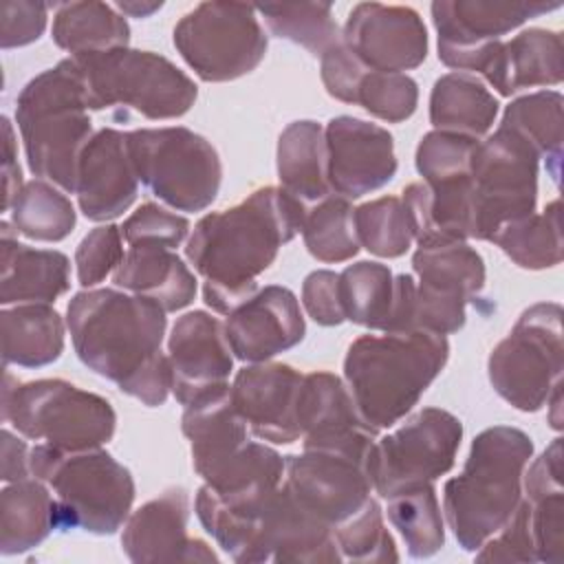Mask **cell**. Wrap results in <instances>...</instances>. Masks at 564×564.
Instances as JSON below:
<instances>
[{
  "label": "cell",
  "instance_id": "6da1fadb",
  "mask_svg": "<svg viewBox=\"0 0 564 564\" xmlns=\"http://www.w3.org/2000/svg\"><path fill=\"white\" fill-rule=\"evenodd\" d=\"M306 207L282 187H260L242 203L203 216L185 245V258L205 278V304L229 315L258 291V275L282 245L302 231Z\"/></svg>",
  "mask_w": 564,
  "mask_h": 564
},
{
  "label": "cell",
  "instance_id": "7a4b0ae2",
  "mask_svg": "<svg viewBox=\"0 0 564 564\" xmlns=\"http://www.w3.org/2000/svg\"><path fill=\"white\" fill-rule=\"evenodd\" d=\"M165 326L156 302L117 289L79 291L66 308L79 361L148 408L163 405L172 392L170 359L161 350Z\"/></svg>",
  "mask_w": 564,
  "mask_h": 564
},
{
  "label": "cell",
  "instance_id": "3957f363",
  "mask_svg": "<svg viewBox=\"0 0 564 564\" xmlns=\"http://www.w3.org/2000/svg\"><path fill=\"white\" fill-rule=\"evenodd\" d=\"M449 357L445 335L401 330L357 337L344 357V381L361 419L392 427L419 403Z\"/></svg>",
  "mask_w": 564,
  "mask_h": 564
},
{
  "label": "cell",
  "instance_id": "277c9868",
  "mask_svg": "<svg viewBox=\"0 0 564 564\" xmlns=\"http://www.w3.org/2000/svg\"><path fill=\"white\" fill-rule=\"evenodd\" d=\"M533 441L511 425L482 430L463 471L443 487V513L463 551H478L520 507Z\"/></svg>",
  "mask_w": 564,
  "mask_h": 564
},
{
  "label": "cell",
  "instance_id": "5b68a950",
  "mask_svg": "<svg viewBox=\"0 0 564 564\" xmlns=\"http://www.w3.org/2000/svg\"><path fill=\"white\" fill-rule=\"evenodd\" d=\"M29 170L64 192L75 194L79 156L90 141L86 86L73 57L35 75L15 99Z\"/></svg>",
  "mask_w": 564,
  "mask_h": 564
},
{
  "label": "cell",
  "instance_id": "8992f818",
  "mask_svg": "<svg viewBox=\"0 0 564 564\" xmlns=\"http://www.w3.org/2000/svg\"><path fill=\"white\" fill-rule=\"evenodd\" d=\"M29 467L51 487L59 527L112 535L126 524L134 502V480L106 449L66 452L40 443L29 452Z\"/></svg>",
  "mask_w": 564,
  "mask_h": 564
},
{
  "label": "cell",
  "instance_id": "52a82bcc",
  "mask_svg": "<svg viewBox=\"0 0 564 564\" xmlns=\"http://www.w3.org/2000/svg\"><path fill=\"white\" fill-rule=\"evenodd\" d=\"M2 419L22 436L66 452L101 447L117 427L110 401L99 394L64 379L18 383L11 375H4Z\"/></svg>",
  "mask_w": 564,
  "mask_h": 564
},
{
  "label": "cell",
  "instance_id": "ba28073f",
  "mask_svg": "<svg viewBox=\"0 0 564 564\" xmlns=\"http://www.w3.org/2000/svg\"><path fill=\"white\" fill-rule=\"evenodd\" d=\"M73 59L84 77L88 110L123 106L145 119H176L198 97L192 77L152 51L123 46Z\"/></svg>",
  "mask_w": 564,
  "mask_h": 564
},
{
  "label": "cell",
  "instance_id": "9c48e42d",
  "mask_svg": "<svg viewBox=\"0 0 564 564\" xmlns=\"http://www.w3.org/2000/svg\"><path fill=\"white\" fill-rule=\"evenodd\" d=\"M139 176L161 203L176 212L207 209L220 189L223 163L216 148L189 128H139L128 132Z\"/></svg>",
  "mask_w": 564,
  "mask_h": 564
},
{
  "label": "cell",
  "instance_id": "30bf717a",
  "mask_svg": "<svg viewBox=\"0 0 564 564\" xmlns=\"http://www.w3.org/2000/svg\"><path fill=\"white\" fill-rule=\"evenodd\" d=\"M562 306L555 302H540L522 311L487 361L494 390L520 412H538L546 405L562 383Z\"/></svg>",
  "mask_w": 564,
  "mask_h": 564
},
{
  "label": "cell",
  "instance_id": "8fae6325",
  "mask_svg": "<svg viewBox=\"0 0 564 564\" xmlns=\"http://www.w3.org/2000/svg\"><path fill=\"white\" fill-rule=\"evenodd\" d=\"M256 7L242 2H200L174 26V46L203 82H231L258 68L267 35Z\"/></svg>",
  "mask_w": 564,
  "mask_h": 564
},
{
  "label": "cell",
  "instance_id": "7c38bea8",
  "mask_svg": "<svg viewBox=\"0 0 564 564\" xmlns=\"http://www.w3.org/2000/svg\"><path fill=\"white\" fill-rule=\"evenodd\" d=\"M540 154L516 132L500 128L478 141L471 156V234L491 240L494 234L535 212Z\"/></svg>",
  "mask_w": 564,
  "mask_h": 564
},
{
  "label": "cell",
  "instance_id": "4fadbf2b",
  "mask_svg": "<svg viewBox=\"0 0 564 564\" xmlns=\"http://www.w3.org/2000/svg\"><path fill=\"white\" fill-rule=\"evenodd\" d=\"M463 441V423L447 410L423 408L397 432L375 441L368 458L372 489L381 498L434 482L454 467Z\"/></svg>",
  "mask_w": 564,
  "mask_h": 564
},
{
  "label": "cell",
  "instance_id": "5bb4252c",
  "mask_svg": "<svg viewBox=\"0 0 564 564\" xmlns=\"http://www.w3.org/2000/svg\"><path fill=\"white\" fill-rule=\"evenodd\" d=\"M562 2H502V0H438L432 2V22L438 33V59L458 70L485 75L502 35L527 20L560 9Z\"/></svg>",
  "mask_w": 564,
  "mask_h": 564
},
{
  "label": "cell",
  "instance_id": "9a60e30c",
  "mask_svg": "<svg viewBox=\"0 0 564 564\" xmlns=\"http://www.w3.org/2000/svg\"><path fill=\"white\" fill-rule=\"evenodd\" d=\"M419 275L414 289V330L438 335L465 326L467 304L485 286V260L463 240L419 245L412 256Z\"/></svg>",
  "mask_w": 564,
  "mask_h": 564
},
{
  "label": "cell",
  "instance_id": "2e32d148",
  "mask_svg": "<svg viewBox=\"0 0 564 564\" xmlns=\"http://www.w3.org/2000/svg\"><path fill=\"white\" fill-rule=\"evenodd\" d=\"M282 485L300 509L333 531L372 498L366 465L328 452L286 456Z\"/></svg>",
  "mask_w": 564,
  "mask_h": 564
},
{
  "label": "cell",
  "instance_id": "e0dca14e",
  "mask_svg": "<svg viewBox=\"0 0 564 564\" xmlns=\"http://www.w3.org/2000/svg\"><path fill=\"white\" fill-rule=\"evenodd\" d=\"M297 425L304 449L348 456L368 469L379 430L361 419L346 381L337 375L326 370L304 375Z\"/></svg>",
  "mask_w": 564,
  "mask_h": 564
},
{
  "label": "cell",
  "instance_id": "ac0fdd59",
  "mask_svg": "<svg viewBox=\"0 0 564 564\" xmlns=\"http://www.w3.org/2000/svg\"><path fill=\"white\" fill-rule=\"evenodd\" d=\"M341 42L366 68L381 73H405L427 57V29L414 9L403 4H355Z\"/></svg>",
  "mask_w": 564,
  "mask_h": 564
},
{
  "label": "cell",
  "instance_id": "d6986e66",
  "mask_svg": "<svg viewBox=\"0 0 564 564\" xmlns=\"http://www.w3.org/2000/svg\"><path fill=\"white\" fill-rule=\"evenodd\" d=\"M326 178L330 194L361 198L388 185L397 174L392 134L357 117H333L324 128Z\"/></svg>",
  "mask_w": 564,
  "mask_h": 564
},
{
  "label": "cell",
  "instance_id": "ffe728a7",
  "mask_svg": "<svg viewBox=\"0 0 564 564\" xmlns=\"http://www.w3.org/2000/svg\"><path fill=\"white\" fill-rule=\"evenodd\" d=\"M304 375L286 364L260 361L238 370L231 401L249 432L262 441L291 445L300 441L297 403Z\"/></svg>",
  "mask_w": 564,
  "mask_h": 564
},
{
  "label": "cell",
  "instance_id": "44dd1931",
  "mask_svg": "<svg viewBox=\"0 0 564 564\" xmlns=\"http://www.w3.org/2000/svg\"><path fill=\"white\" fill-rule=\"evenodd\" d=\"M167 359L172 394L183 408L205 390L227 383L234 370V352L225 324L205 311L181 315L167 339Z\"/></svg>",
  "mask_w": 564,
  "mask_h": 564
},
{
  "label": "cell",
  "instance_id": "7402d4cb",
  "mask_svg": "<svg viewBox=\"0 0 564 564\" xmlns=\"http://www.w3.org/2000/svg\"><path fill=\"white\" fill-rule=\"evenodd\" d=\"M189 496L172 487L132 511L123 524L121 549L128 560L143 562H218L198 538L187 535Z\"/></svg>",
  "mask_w": 564,
  "mask_h": 564
},
{
  "label": "cell",
  "instance_id": "603a6c76",
  "mask_svg": "<svg viewBox=\"0 0 564 564\" xmlns=\"http://www.w3.org/2000/svg\"><path fill=\"white\" fill-rule=\"evenodd\" d=\"M225 333L234 357L260 364L297 346L304 339L306 324L295 293L269 284L227 315Z\"/></svg>",
  "mask_w": 564,
  "mask_h": 564
},
{
  "label": "cell",
  "instance_id": "cb8c5ba5",
  "mask_svg": "<svg viewBox=\"0 0 564 564\" xmlns=\"http://www.w3.org/2000/svg\"><path fill=\"white\" fill-rule=\"evenodd\" d=\"M75 194L79 212L95 223L112 220L134 203L139 176L130 159L128 132L101 128L90 137L79 156Z\"/></svg>",
  "mask_w": 564,
  "mask_h": 564
},
{
  "label": "cell",
  "instance_id": "d4e9b609",
  "mask_svg": "<svg viewBox=\"0 0 564 564\" xmlns=\"http://www.w3.org/2000/svg\"><path fill=\"white\" fill-rule=\"evenodd\" d=\"M344 562L335 533L300 509L284 485L273 494L258 538V562Z\"/></svg>",
  "mask_w": 564,
  "mask_h": 564
},
{
  "label": "cell",
  "instance_id": "484cf974",
  "mask_svg": "<svg viewBox=\"0 0 564 564\" xmlns=\"http://www.w3.org/2000/svg\"><path fill=\"white\" fill-rule=\"evenodd\" d=\"M181 430L189 441L192 463L203 480L249 441V427L234 408L229 383L209 388L189 401Z\"/></svg>",
  "mask_w": 564,
  "mask_h": 564
},
{
  "label": "cell",
  "instance_id": "4316f807",
  "mask_svg": "<svg viewBox=\"0 0 564 564\" xmlns=\"http://www.w3.org/2000/svg\"><path fill=\"white\" fill-rule=\"evenodd\" d=\"M11 223H2V280L0 302L51 304L70 286V262L62 251L33 249L18 242Z\"/></svg>",
  "mask_w": 564,
  "mask_h": 564
},
{
  "label": "cell",
  "instance_id": "83f0119b",
  "mask_svg": "<svg viewBox=\"0 0 564 564\" xmlns=\"http://www.w3.org/2000/svg\"><path fill=\"white\" fill-rule=\"evenodd\" d=\"M482 77L505 97L522 88L557 86L564 77L562 35L538 26L520 31L509 42H500Z\"/></svg>",
  "mask_w": 564,
  "mask_h": 564
},
{
  "label": "cell",
  "instance_id": "f1b7e54d",
  "mask_svg": "<svg viewBox=\"0 0 564 564\" xmlns=\"http://www.w3.org/2000/svg\"><path fill=\"white\" fill-rule=\"evenodd\" d=\"M112 282L134 295L156 302L165 313L181 311L196 297V278L165 247H130L112 271Z\"/></svg>",
  "mask_w": 564,
  "mask_h": 564
},
{
  "label": "cell",
  "instance_id": "f546056e",
  "mask_svg": "<svg viewBox=\"0 0 564 564\" xmlns=\"http://www.w3.org/2000/svg\"><path fill=\"white\" fill-rule=\"evenodd\" d=\"M529 505V522L538 562L560 564L564 560V487H562V438L557 436L522 476Z\"/></svg>",
  "mask_w": 564,
  "mask_h": 564
},
{
  "label": "cell",
  "instance_id": "4dcf8cb0",
  "mask_svg": "<svg viewBox=\"0 0 564 564\" xmlns=\"http://www.w3.org/2000/svg\"><path fill=\"white\" fill-rule=\"evenodd\" d=\"M59 527L55 496L31 476L7 482L0 494V553L18 555L44 542Z\"/></svg>",
  "mask_w": 564,
  "mask_h": 564
},
{
  "label": "cell",
  "instance_id": "1f68e13d",
  "mask_svg": "<svg viewBox=\"0 0 564 564\" xmlns=\"http://www.w3.org/2000/svg\"><path fill=\"white\" fill-rule=\"evenodd\" d=\"M278 178L282 189L297 198L306 209L330 196L324 128L317 121H293L280 132Z\"/></svg>",
  "mask_w": 564,
  "mask_h": 564
},
{
  "label": "cell",
  "instance_id": "d6a6232c",
  "mask_svg": "<svg viewBox=\"0 0 564 564\" xmlns=\"http://www.w3.org/2000/svg\"><path fill=\"white\" fill-rule=\"evenodd\" d=\"M4 366L42 368L64 350V319L51 304H15L0 313Z\"/></svg>",
  "mask_w": 564,
  "mask_h": 564
},
{
  "label": "cell",
  "instance_id": "836d02e7",
  "mask_svg": "<svg viewBox=\"0 0 564 564\" xmlns=\"http://www.w3.org/2000/svg\"><path fill=\"white\" fill-rule=\"evenodd\" d=\"M498 99L474 75L447 73L434 82L430 93V123L434 130L471 139L485 137L496 117Z\"/></svg>",
  "mask_w": 564,
  "mask_h": 564
},
{
  "label": "cell",
  "instance_id": "e575fe53",
  "mask_svg": "<svg viewBox=\"0 0 564 564\" xmlns=\"http://www.w3.org/2000/svg\"><path fill=\"white\" fill-rule=\"evenodd\" d=\"M53 42L70 57L123 48L130 42V26L115 4L86 0L59 4L53 18Z\"/></svg>",
  "mask_w": 564,
  "mask_h": 564
},
{
  "label": "cell",
  "instance_id": "d590c367",
  "mask_svg": "<svg viewBox=\"0 0 564 564\" xmlns=\"http://www.w3.org/2000/svg\"><path fill=\"white\" fill-rule=\"evenodd\" d=\"M394 275L381 262L361 260L339 273V300L346 322L386 333L394 313Z\"/></svg>",
  "mask_w": 564,
  "mask_h": 564
},
{
  "label": "cell",
  "instance_id": "8d00e7d4",
  "mask_svg": "<svg viewBox=\"0 0 564 564\" xmlns=\"http://www.w3.org/2000/svg\"><path fill=\"white\" fill-rule=\"evenodd\" d=\"M498 245L513 264L540 271L562 262V203L553 200L542 214H529L500 227L489 240Z\"/></svg>",
  "mask_w": 564,
  "mask_h": 564
},
{
  "label": "cell",
  "instance_id": "74e56055",
  "mask_svg": "<svg viewBox=\"0 0 564 564\" xmlns=\"http://www.w3.org/2000/svg\"><path fill=\"white\" fill-rule=\"evenodd\" d=\"M562 93L540 90L513 99L505 112L500 128L516 132L527 141L540 159L551 165V176L557 183L562 159Z\"/></svg>",
  "mask_w": 564,
  "mask_h": 564
},
{
  "label": "cell",
  "instance_id": "f35d334b",
  "mask_svg": "<svg viewBox=\"0 0 564 564\" xmlns=\"http://www.w3.org/2000/svg\"><path fill=\"white\" fill-rule=\"evenodd\" d=\"M386 500L388 520L403 538L410 557L425 560L443 549L445 524L432 482L401 489Z\"/></svg>",
  "mask_w": 564,
  "mask_h": 564
},
{
  "label": "cell",
  "instance_id": "ab89813d",
  "mask_svg": "<svg viewBox=\"0 0 564 564\" xmlns=\"http://www.w3.org/2000/svg\"><path fill=\"white\" fill-rule=\"evenodd\" d=\"M9 214L18 234L40 242H59L68 238L77 220L73 203L42 178L22 185Z\"/></svg>",
  "mask_w": 564,
  "mask_h": 564
},
{
  "label": "cell",
  "instance_id": "60d3db41",
  "mask_svg": "<svg viewBox=\"0 0 564 564\" xmlns=\"http://www.w3.org/2000/svg\"><path fill=\"white\" fill-rule=\"evenodd\" d=\"M352 205L341 196H326L306 209L302 238L306 251L328 264L346 262L359 253V240L352 223Z\"/></svg>",
  "mask_w": 564,
  "mask_h": 564
},
{
  "label": "cell",
  "instance_id": "b9f144b4",
  "mask_svg": "<svg viewBox=\"0 0 564 564\" xmlns=\"http://www.w3.org/2000/svg\"><path fill=\"white\" fill-rule=\"evenodd\" d=\"M256 11L264 18L275 37L304 46L313 55H324L341 35L328 2H293V4H260Z\"/></svg>",
  "mask_w": 564,
  "mask_h": 564
},
{
  "label": "cell",
  "instance_id": "7bdbcfd3",
  "mask_svg": "<svg viewBox=\"0 0 564 564\" xmlns=\"http://www.w3.org/2000/svg\"><path fill=\"white\" fill-rule=\"evenodd\" d=\"M359 247L379 258H401L414 236L408 209L399 196L368 200L352 212Z\"/></svg>",
  "mask_w": 564,
  "mask_h": 564
},
{
  "label": "cell",
  "instance_id": "ee69618b",
  "mask_svg": "<svg viewBox=\"0 0 564 564\" xmlns=\"http://www.w3.org/2000/svg\"><path fill=\"white\" fill-rule=\"evenodd\" d=\"M341 560L348 562H397L399 553L392 535L383 524L381 507L370 498L352 518L341 522L335 531Z\"/></svg>",
  "mask_w": 564,
  "mask_h": 564
},
{
  "label": "cell",
  "instance_id": "f6af8a7d",
  "mask_svg": "<svg viewBox=\"0 0 564 564\" xmlns=\"http://www.w3.org/2000/svg\"><path fill=\"white\" fill-rule=\"evenodd\" d=\"M355 104L381 121L401 123L416 110L419 86L405 73L366 70L359 82Z\"/></svg>",
  "mask_w": 564,
  "mask_h": 564
},
{
  "label": "cell",
  "instance_id": "bcb514c9",
  "mask_svg": "<svg viewBox=\"0 0 564 564\" xmlns=\"http://www.w3.org/2000/svg\"><path fill=\"white\" fill-rule=\"evenodd\" d=\"M476 145H478V139L432 130L416 145V154H414L416 172L423 176V183L469 176Z\"/></svg>",
  "mask_w": 564,
  "mask_h": 564
},
{
  "label": "cell",
  "instance_id": "7dc6e473",
  "mask_svg": "<svg viewBox=\"0 0 564 564\" xmlns=\"http://www.w3.org/2000/svg\"><path fill=\"white\" fill-rule=\"evenodd\" d=\"M189 234V220L156 203H143L121 225V236L130 247H178Z\"/></svg>",
  "mask_w": 564,
  "mask_h": 564
},
{
  "label": "cell",
  "instance_id": "c3c4849f",
  "mask_svg": "<svg viewBox=\"0 0 564 564\" xmlns=\"http://www.w3.org/2000/svg\"><path fill=\"white\" fill-rule=\"evenodd\" d=\"M123 236L117 225H101L88 231L75 251L77 282L90 289L106 280L123 260Z\"/></svg>",
  "mask_w": 564,
  "mask_h": 564
},
{
  "label": "cell",
  "instance_id": "681fc988",
  "mask_svg": "<svg viewBox=\"0 0 564 564\" xmlns=\"http://www.w3.org/2000/svg\"><path fill=\"white\" fill-rule=\"evenodd\" d=\"M478 562H538L533 531L529 522V505L522 498L509 522L494 533L478 551Z\"/></svg>",
  "mask_w": 564,
  "mask_h": 564
},
{
  "label": "cell",
  "instance_id": "f907efd6",
  "mask_svg": "<svg viewBox=\"0 0 564 564\" xmlns=\"http://www.w3.org/2000/svg\"><path fill=\"white\" fill-rule=\"evenodd\" d=\"M51 4L29 0H7L0 7V44L2 48L26 46L46 29Z\"/></svg>",
  "mask_w": 564,
  "mask_h": 564
},
{
  "label": "cell",
  "instance_id": "816d5d0a",
  "mask_svg": "<svg viewBox=\"0 0 564 564\" xmlns=\"http://www.w3.org/2000/svg\"><path fill=\"white\" fill-rule=\"evenodd\" d=\"M302 304L319 326H339L346 322L339 300V273L328 269L308 273L302 284Z\"/></svg>",
  "mask_w": 564,
  "mask_h": 564
},
{
  "label": "cell",
  "instance_id": "f5cc1de1",
  "mask_svg": "<svg viewBox=\"0 0 564 564\" xmlns=\"http://www.w3.org/2000/svg\"><path fill=\"white\" fill-rule=\"evenodd\" d=\"M366 68L339 40L335 46H330L322 55V82L324 88L330 97L344 101V104H355L357 88L361 77L366 75Z\"/></svg>",
  "mask_w": 564,
  "mask_h": 564
},
{
  "label": "cell",
  "instance_id": "db71d44e",
  "mask_svg": "<svg viewBox=\"0 0 564 564\" xmlns=\"http://www.w3.org/2000/svg\"><path fill=\"white\" fill-rule=\"evenodd\" d=\"M22 172L18 163L15 132L7 117H2V212H9L18 192L22 189Z\"/></svg>",
  "mask_w": 564,
  "mask_h": 564
},
{
  "label": "cell",
  "instance_id": "11a10c76",
  "mask_svg": "<svg viewBox=\"0 0 564 564\" xmlns=\"http://www.w3.org/2000/svg\"><path fill=\"white\" fill-rule=\"evenodd\" d=\"M29 447L22 438H18L11 430H2V480L4 482H15L31 478V467H29Z\"/></svg>",
  "mask_w": 564,
  "mask_h": 564
},
{
  "label": "cell",
  "instance_id": "9f6ffc18",
  "mask_svg": "<svg viewBox=\"0 0 564 564\" xmlns=\"http://www.w3.org/2000/svg\"><path fill=\"white\" fill-rule=\"evenodd\" d=\"M115 7L119 13L130 18H150L154 11L163 7V2H117Z\"/></svg>",
  "mask_w": 564,
  "mask_h": 564
}]
</instances>
